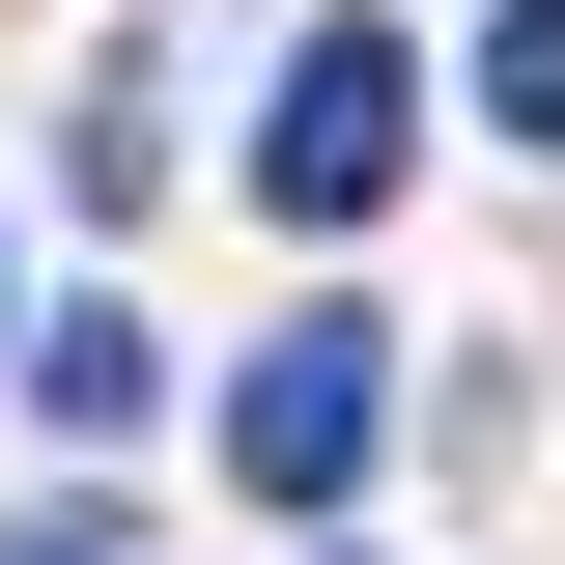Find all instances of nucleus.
<instances>
[{"label": "nucleus", "mask_w": 565, "mask_h": 565, "mask_svg": "<svg viewBox=\"0 0 565 565\" xmlns=\"http://www.w3.org/2000/svg\"><path fill=\"white\" fill-rule=\"evenodd\" d=\"M29 396H57V424H141L170 340H141V311H29Z\"/></svg>", "instance_id": "3"}, {"label": "nucleus", "mask_w": 565, "mask_h": 565, "mask_svg": "<svg viewBox=\"0 0 565 565\" xmlns=\"http://www.w3.org/2000/svg\"><path fill=\"white\" fill-rule=\"evenodd\" d=\"M481 114H509V141H565V0H509V29H481Z\"/></svg>", "instance_id": "5"}, {"label": "nucleus", "mask_w": 565, "mask_h": 565, "mask_svg": "<svg viewBox=\"0 0 565 565\" xmlns=\"http://www.w3.org/2000/svg\"><path fill=\"white\" fill-rule=\"evenodd\" d=\"M367 424H396L367 311H282V340L226 367V481H255V509H340V481H367Z\"/></svg>", "instance_id": "2"}, {"label": "nucleus", "mask_w": 565, "mask_h": 565, "mask_svg": "<svg viewBox=\"0 0 565 565\" xmlns=\"http://www.w3.org/2000/svg\"><path fill=\"white\" fill-rule=\"evenodd\" d=\"M396 170H424V57H396V29H311L282 114H255V199H282V226H367Z\"/></svg>", "instance_id": "1"}, {"label": "nucleus", "mask_w": 565, "mask_h": 565, "mask_svg": "<svg viewBox=\"0 0 565 565\" xmlns=\"http://www.w3.org/2000/svg\"><path fill=\"white\" fill-rule=\"evenodd\" d=\"M57 170H85V199H170V85L114 57V85H85V114H57Z\"/></svg>", "instance_id": "4"}, {"label": "nucleus", "mask_w": 565, "mask_h": 565, "mask_svg": "<svg viewBox=\"0 0 565 565\" xmlns=\"http://www.w3.org/2000/svg\"><path fill=\"white\" fill-rule=\"evenodd\" d=\"M0 565H141V537H114V509H0Z\"/></svg>", "instance_id": "6"}]
</instances>
